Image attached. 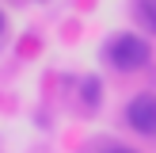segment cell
<instances>
[{
  "instance_id": "4",
  "label": "cell",
  "mask_w": 156,
  "mask_h": 153,
  "mask_svg": "<svg viewBox=\"0 0 156 153\" xmlns=\"http://www.w3.org/2000/svg\"><path fill=\"white\" fill-rule=\"evenodd\" d=\"M95 92H99V88H95V80L84 84V96H88V103H95Z\"/></svg>"
},
{
  "instance_id": "5",
  "label": "cell",
  "mask_w": 156,
  "mask_h": 153,
  "mask_svg": "<svg viewBox=\"0 0 156 153\" xmlns=\"http://www.w3.org/2000/svg\"><path fill=\"white\" fill-rule=\"evenodd\" d=\"M103 153H137V149H129V145H111V149H103Z\"/></svg>"
},
{
  "instance_id": "1",
  "label": "cell",
  "mask_w": 156,
  "mask_h": 153,
  "mask_svg": "<svg viewBox=\"0 0 156 153\" xmlns=\"http://www.w3.org/2000/svg\"><path fill=\"white\" fill-rule=\"evenodd\" d=\"M107 61H111L118 73H137L152 61V42L137 31H118V35L107 38Z\"/></svg>"
},
{
  "instance_id": "2",
  "label": "cell",
  "mask_w": 156,
  "mask_h": 153,
  "mask_svg": "<svg viewBox=\"0 0 156 153\" xmlns=\"http://www.w3.org/2000/svg\"><path fill=\"white\" fill-rule=\"evenodd\" d=\"M126 122L145 138H156V92H141L126 103Z\"/></svg>"
},
{
  "instance_id": "3",
  "label": "cell",
  "mask_w": 156,
  "mask_h": 153,
  "mask_svg": "<svg viewBox=\"0 0 156 153\" xmlns=\"http://www.w3.org/2000/svg\"><path fill=\"white\" fill-rule=\"evenodd\" d=\"M137 15H141L145 31L156 35V0H137Z\"/></svg>"
},
{
  "instance_id": "6",
  "label": "cell",
  "mask_w": 156,
  "mask_h": 153,
  "mask_svg": "<svg viewBox=\"0 0 156 153\" xmlns=\"http://www.w3.org/2000/svg\"><path fill=\"white\" fill-rule=\"evenodd\" d=\"M0 35H4V12H0Z\"/></svg>"
}]
</instances>
